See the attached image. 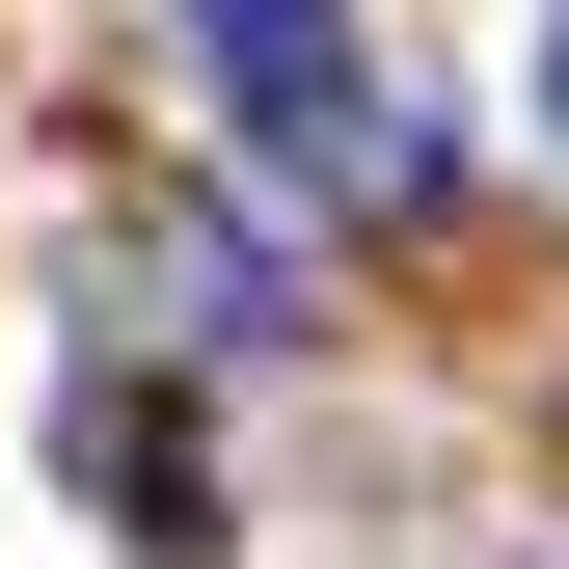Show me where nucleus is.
Here are the masks:
<instances>
[{
	"label": "nucleus",
	"mask_w": 569,
	"mask_h": 569,
	"mask_svg": "<svg viewBox=\"0 0 569 569\" xmlns=\"http://www.w3.org/2000/svg\"><path fill=\"white\" fill-rule=\"evenodd\" d=\"M190 82H218V136H271V163H326V190H407V109H380V54L299 28V0H218L190 28Z\"/></svg>",
	"instance_id": "obj_1"
},
{
	"label": "nucleus",
	"mask_w": 569,
	"mask_h": 569,
	"mask_svg": "<svg viewBox=\"0 0 569 569\" xmlns=\"http://www.w3.org/2000/svg\"><path fill=\"white\" fill-rule=\"evenodd\" d=\"M542 109H569V28H542Z\"/></svg>",
	"instance_id": "obj_2"
}]
</instances>
